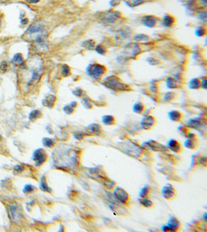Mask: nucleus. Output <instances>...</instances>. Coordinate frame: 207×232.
<instances>
[{"label":"nucleus","mask_w":207,"mask_h":232,"mask_svg":"<svg viewBox=\"0 0 207 232\" xmlns=\"http://www.w3.org/2000/svg\"><path fill=\"white\" fill-rule=\"evenodd\" d=\"M163 197L167 201H171L175 199L178 196L177 191L174 186L171 183H167L164 186L161 190Z\"/></svg>","instance_id":"nucleus-7"},{"label":"nucleus","mask_w":207,"mask_h":232,"mask_svg":"<svg viewBox=\"0 0 207 232\" xmlns=\"http://www.w3.org/2000/svg\"><path fill=\"white\" fill-rule=\"evenodd\" d=\"M62 73L64 76L69 75V74H70V69L68 66L66 65H64L63 66Z\"/></svg>","instance_id":"nucleus-40"},{"label":"nucleus","mask_w":207,"mask_h":232,"mask_svg":"<svg viewBox=\"0 0 207 232\" xmlns=\"http://www.w3.org/2000/svg\"><path fill=\"white\" fill-rule=\"evenodd\" d=\"M156 120L153 116H145L142 119L140 122V125L143 130L146 131H149L152 129L155 125Z\"/></svg>","instance_id":"nucleus-14"},{"label":"nucleus","mask_w":207,"mask_h":232,"mask_svg":"<svg viewBox=\"0 0 207 232\" xmlns=\"http://www.w3.org/2000/svg\"><path fill=\"white\" fill-rule=\"evenodd\" d=\"M39 115V111H38V110H34L31 114L30 117L31 120H33V119H36V118L38 117Z\"/></svg>","instance_id":"nucleus-41"},{"label":"nucleus","mask_w":207,"mask_h":232,"mask_svg":"<svg viewBox=\"0 0 207 232\" xmlns=\"http://www.w3.org/2000/svg\"><path fill=\"white\" fill-rule=\"evenodd\" d=\"M82 45L86 49L92 50L95 48V42L92 39H89L83 42Z\"/></svg>","instance_id":"nucleus-29"},{"label":"nucleus","mask_w":207,"mask_h":232,"mask_svg":"<svg viewBox=\"0 0 207 232\" xmlns=\"http://www.w3.org/2000/svg\"><path fill=\"white\" fill-rule=\"evenodd\" d=\"M113 196L116 201L125 206L129 205L131 202V195L125 189L117 186L113 190Z\"/></svg>","instance_id":"nucleus-5"},{"label":"nucleus","mask_w":207,"mask_h":232,"mask_svg":"<svg viewBox=\"0 0 207 232\" xmlns=\"http://www.w3.org/2000/svg\"><path fill=\"white\" fill-rule=\"evenodd\" d=\"M103 83L107 88L117 92L128 91L132 90L129 85L123 83L117 76H108L104 79Z\"/></svg>","instance_id":"nucleus-3"},{"label":"nucleus","mask_w":207,"mask_h":232,"mask_svg":"<svg viewBox=\"0 0 207 232\" xmlns=\"http://www.w3.org/2000/svg\"><path fill=\"white\" fill-rule=\"evenodd\" d=\"M170 232H180L182 229V223L178 218L172 216L168 220L167 223Z\"/></svg>","instance_id":"nucleus-15"},{"label":"nucleus","mask_w":207,"mask_h":232,"mask_svg":"<svg viewBox=\"0 0 207 232\" xmlns=\"http://www.w3.org/2000/svg\"><path fill=\"white\" fill-rule=\"evenodd\" d=\"M190 88L193 89H197L200 88V80L198 79H192L189 83Z\"/></svg>","instance_id":"nucleus-30"},{"label":"nucleus","mask_w":207,"mask_h":232,"mask_svg":"<svg viewBox=\"0 0 207 232\" xmlns=\"http://www.w3.org/2000/svg\"><path fill=\"white\" fill-rule=\"evenodd\" d=\"M142 145L146 148H149L150 150H152L153 151L157 152H167L169 151L168 147H166L155 140L148 141L145 142Z\"/></svg>","instance_id":"nucleus-12"},{"label":"nucleus","mask_w":207,"mask_h":232,"mask_svg":"<svg viewBox=\"0 0 207 232\" xmlns=\"http://www.w3.org/2000/svg\"><path fill=\"white\" fill-rule=\"evenodd\" d=\"M169 150L176 154H180L183 151V146L179 141L174 139H170L167 143Z\"/></svg>","instance_id":"nucleus-16"},{"label":"nucleus","mask_w":207,"mask_h":232,"mask_svg":"<svg viewBox=\"0 0 207 232\" xmlns=\"http://www.w3.org/2000/svg\"><path fill=\"white\" fill-rule=\"evenodd\" d=\"M150 38L149 36L146 34H137L134 36V40L135 43L146 42L150 40Z\"/></svg>","instance_id":"nucleus-26"},{"label":"nucleus","mask_w":207,"mask_h":232,"mask_svg":"<svg viewBox=\"0 0 207 232\" xmlns=\"http://www.w3.org/2000/svg\"><path fill=\"white\" fill-rule=\"evenodd\" d=\"M161 230L164 232H170L169 227H168V226H167L166 224L162 226V227H161Z\"/></svg>","instance_id":"nucleus-44"},{"label":"nucleus","mask_w":207,"mask_h":232,"mask_svg":"<svg viewBox=\"0 0 207 232\" xmlns=\"http://www.w3.org/2000/svg\"><path fill=\"white\" fill-rule=\"evenodd\" d=\"M28 20L27 19H25L22 21V24H26L28 23Z\"/></svg>","instance_id":"nucleus-48"},{"label":"nucleus","mask_w":207,"mask_h":232,"mask_svg":"<svg viewBox=\"0 0 207 232\" xmlns=\"http://www.w3.org/2000/svg\"><path fill=\"white\" fill-rule=\"evenodd\" d=\"M206 79H202L200 80V87L201 88L206 89Z\"/></svg>","instance_id":"nucleus-43"},{"label":"nucleus","mask_w":207,"mask_h":232,"mask_svg":"<svg viewBox=\"0 0 207 232\" xmlns=\"http://www.w3.org/2000/svg\"><path fill=\"white\" fill-rule=\"evenodd\" d=\"M40 187L44 191L47 192H50L52 191V189L47 185V183L46 182L45 178H41Z\"/></svg>","instance_id":"nucleus-34"},{"label":"nucleus","mask_w":207,"mask_h":232,"mask_svg":"<svg viewBox=\"0 0 207 232\" xmlns=\"http://www.w3.org/2000/svg\"><path fill=\"white\" fill-rule=\"evenodd\" d=\"M168 117L170 120L174 122H180L183 120V116L180 111L173 110L168 113Z\"/></svg>","instance_id":"nucleus-20"},{"label":"nucleus","mask_w":207,"mask_h":232,"mask_svg":"<svg viewBox=\"0 0 207 232\" xmlns=\"http://www.w3.org/2000/svg\"><path fill=\"white\" fill-rule=\"evenodd\" d=\"M88 131L93 135H100L101 133L102 128L98 124H92L88 127Z\"/></svg>","instance_id":"nucleus-22"},{"label":"nucleus","mask_w":207,"mask_h":232,"mask_svg":"<svg viewBox=\"0 0 207 232\" xmlns=\"http://www.w3.org/2000/svg\"><path fill=\"white\" fill-rule=\"evenodd\" d=\"M121 12L119 11L112 10L106 12L101 17L102 21L109 24H112L121 18Z\"/></svg>","instance_id":"nucleus-9"},{"label":"nucleus","mask_w":207,"mask_h":232,"mask_svg":"<svg viewBox=\"0 0 207 232\" xmlns=\"http://www.w3.org/2000/svg\"><path fill=\"white\" fill-rule=\"evenodd\" d=\"M138 201L139 204L145 208L151 209L155 207L154 203L149 198H140Z\"/></svg>","instance_id":"nucleus-21"},{"label":"nucleus","mask_w":207,"mask_h":232,"mask_svg":"<svg viewBox=\"0 0 207 232\" xmlns=\"http://www.w3.org/2000/svg\"><path fill=\"white\" fill-rule=\"evenodd\" d=\"M142 49L137 43H130L124 48L123 50V55L124 57L133 58L135 57L141 53Z\"/></svg>","instance_id":"nucleus-10"},{"label":"nucleus","mask_w":207,"mask_h":232,"mask_svg":"<svg viewBox=\"0 0 207 232\" xmlns=\"http://www.w3.org/2000/svg\"><path fill=\"white\" fill-rule=\"evenodd\" d=\"M161 22L163 26L167 28H170L176 23V19L175 17L171 15V14L167 13L162 18Z\"/></svg>","instance_id":"nucleus-19"},{"label":"nucleus","mask_w":207,"mask_h":232,"mask_svg":"<svg viewBox=\"0 0 207 232\" xmlns=\"http://www.w3.org/2000/svg\"><path fill=\"white\" fill-rule=\"evenodd\" d=\"M13 63L16 65H21L24 63V59L20 54H16L15 55L13 58Z\"/></svg>","instance_id":"nucleus-32"},{"label":"nucleus","mask_w":207,"mask_h":232,"mask_svg":"<svg viewBox=\"0 0 207 232\" xmlns=\"http://www.w3.org/2000/svg\"><path fill=\"white\" fill-rule=\"evenodd\" d=\"M132 31L129 27L124 26L117 31L115 34V40L118 43H123L131 38Z\"/></svg>","instance_id":"nucleus-8"},{"label":"nucleus","mask_w":207,"mask_h":232,"mask_svg":"<svg viewBox=\"0 0 207 232\" xmlns=\"http://www.w3.org/2000/svg\"><path fill=\"white\" fill-rule=\"evenodd\" d=\"M95 50L98 54L100 55H105L107 52V48L101 44L97 45V46H95Z\"/></svg>","instance_id":"nucleus-33"},{"label":"nucleus","mask_w":207,"mask_h":232,"mask_svg":"<svg viewBox=\"0 0 207 232\" xmlns=\"http://www.w3.org/2000/svg\"><path fill=\"white\" fill-rule=\"evenodd\" d=\"M160 21V19L154 15H145L140 19L142 24L149 28H155Z\"/></svg>","instance_id":"nucleus-11"},{"label":"nucleus","mask_w":207,"mask_h":232,"mask_svg":"<svg viewBox=\"0 0 207 232\" xmlns=\"http://www.w3.org/2000/svg\"><path fill=\"white\" fill-rule=\"evenodd\" d=\"M120 150L128 154L131 155L135 157H142L143 151L142 148L134 143L131 142H122L119 144Z\"/></svg>","instance_id":"nucleus-4"},{"label":"nucleus","mask_w":207,"mask_h":232,"mask_svg":"<svg viewBox=\"0 0 207 232\" xmlns=\"http://www.w3.org/2000/svg\"><path fill=\"white\" fill-rule=\"evenodd\" d=\"M23 72L20 74L21 80L27 87H30L39 82L42 75L43 63L40 58L33 57L24 65Z\"/></svg>","instance_id":"nucleus-1"},{"label":"nucleus","mask_w":207,"mask_h":232,"mask_svg":"<svg viewBox=\"0 0 207 232\" xmlns=\"http://www.w3.org/2000/svg\"><path fill=\"white\" fill-rule=\"evenodd\" d=\"M26 35L27 38L34 41L41 48L45 49L47 45L45 39L47 32L45 29V25L41 21H36L31 25L27 29Z\"/></svg>","instance_id":"nucleus-2"},{"label":"nucleus","mask_w":207,"mask_h":232,"mask_svg":"<svg viewBox=\"0 0 207 232\" xmlns=\"http://www.w3.org/2000/svg\"><path fill=\"white\" fill-rule=\"evenodd\" d=\"M198 17L200 20L205 22H206V19H207L206 10L205 9V11H200L199 12H198Z\"/></svg>","instance_id":"nucleus-37"},{"label":"nucleus","mask_w":207,"mask_h":232,"mask_svg":"<svg viewBox=\"0 0 207 232\" xmlns=\"http://www.w3.org/2000/svg\"><path fill=\"white\" fill-rule=\"evenodd\" d=\"M166 85L168 88L170 89L177 88L179 86V82L176 79L170 77L167 79Z\"/></svg>","instance_id":"nucleus-27"},{"label":"nucleus","mask_w":207,"mask_h":232,"mask_svg":"<svg viewBox=\"0 0 207 232\" xmlns=\"http://www.w3.org/2000/svg\"><path fill=\"white\" fill-rule=\"evenodd\" d=\"M43 142H44V145L47 147H52L53 144V141L52 139H49V138H44Z\"/></svg>","instance_id":"nucleus-39"},{"label":"nucleus","mask_w":207,"mask_h":232,"mask_svg":"<svg viewBox=\"0 0 207 232\" xmlns=\"http://www.w3.org/2000/svg\"><path fill=\"white\" fill-rule=\"evenodd\" d=\"M34 187L33 186L30 184H27L25 186L23 191L25 193H30L34 190Z\"/></svg>","instance_id":"nucleus-38"},{"label":"nucleus","mask_w":207,"mask_h":232,"mask_svg":"<svg viewBox=\"0 0 207 232\" xmlns=\"http://www.w3.org/2000/svg\"><path fill=\"white\" fill-rule=\"evenodd\" d=\"M7 64L6 63H2V65L1 66V69L2 71H5V70H6V68H7Z\"/></svg>","instance_id":"nucleus-47"},{"label":"nucleus","mask_w":207,"mask_h":232,"mask_svg":"<svg viewBox=\"0 0 207 232\" xmlns=\"http://www.w3.org/2000/svg\"><path fill=\"white\" fill-rule=\"evenodd\" d=\"M176 97V94L175 93L172 92H169L167 93L166 94H165L164 100L166 102H170L174 100Z\"/></svg>","instance_id":"nucleus-36"},{"label":"nucleus","mask_w":207,"mask_h":232,"mask_svg":"<svg viewBox=\"0 0 207 232\" xmlns=\"http://www.w3.org/2000/svg\"><path fill=\"white\" fill-rule=\"evenodd\" d=\"M64 111H65V113H67V114H70V113H72V111H73V109H72V107H70L68 106H66L64 107Z\"/></svg>","instance_id":"nucleus-45"},{"label":"nucleus","mask_w":207,"mask_h":232,"mask_svg":"<svg viewBox=\"0 0 207 232\" xmlns=\"http://www.w3.org/2000/svg\"><path fill=\"white\" fill-rule=\"evenodd\" d=\"M101 121L104 125H107V126H113V125H115L117 122L115 117L111 115H106V116H103Z\"/></svg>","instance_id":"nucleus-24"},{"label":"nucleus","mask_w":207,"mask_h":232,"mask_svg":"<svg viewBox=\"0 0 207 232\" xmlns=\"http://www.w3.org/2000/svg\"><path fill=\"white\" fill-rule=\"evenodd\" d=\"M152 191V188L149 185H146L140 189L139 196L140 198H149Z\"/></svg>","instance_id":"nucleus-23"},{"label":"nucleus","mask_w":207,"mask_h":232,"mask_svg":"<svg viewBox=\"0 0 207 232\" xmlns=\"http://www.w3.org/2000/svg\"><path fill=\"white\" fill-rule=\"evenodd\" d=\"M106 68L99 63H94L89 65L87 71L89 75L95 79H100L106 72Z\"/></svg>","instance_id":"nucleus-6"},{"label":"nucleus","mask_w":207,"mask_h":232,"mask_svg":"<svg viewBox=\"0 0 207 232\" xmlns=\"http://www.w3.org/2000/svg\"><path fill=\"white\" fill-rule=\"evenodd\" d=\"M23 169H24V168L22 166H21L20 165H18L15 169V171H16V173H20L21 171H22L23 170Z\"/></svg>","instance_id":"nucleus-46"},{"label":"nucleus","mask_w":207,"mask_h":232,"mask_svg":"<svg viewBox=\"0 0 207 232\" xmlns=\"http://www.w3.org/2000/svg\"><path fill=\"white\" fill-rule=\"evenodd\" d=\"M145 106L142 102H137L133 107V110L137 114H143L145 111Z\"/></svg>","instance_id":"nucleus-25"},{"label":"nucleus","mask_w":207,"mask_h":232,"mask_svg":"<svg viewBox=\"0 0 207 232\" xmlns=\"http://www.w3.org/2000/svg\"><path fill=\"white\" fill-rule=\"evenodd\" d=\"M47 158L45 152L42 148L36 150L33 153V160L35 161L36 165H40L44 163Z\"/></svg>","instance_id":"nucleus-17"},{"label":"nucleus","mask_w":207,"mask_h":232,"mask_svg":"<svg viewBox=\"0 0 207 232\" xmlns=\"http://www.w3.org/2000/svg\"><path fill=\"white\" fill-rule=\"evenodd\" d=\"M190 124H191V125L194 128H200L202 126V120H201L200 119H195L190 121Z\"/></svg>","instance_id":"nucleus-35"},{"label":"nucleus","mask_w":207,"mask_h":232,"mask_svg":"<svg viewBox=\"0 0 207 232\" xmlns=\"http://www.w3.org/2000/svg\"><path fill=\"white\" fill-rule=\"evenodd\" d=\"M184 145L185 148L190 150H197L200 145V141L197 137L193 138H188L185 141Z\"/></svg>","instance_id":"nucleus-18"},{"label":"nucleus","mask_w":207,"mask_h":232,"mask_svg":"<svg viewBox=\"0 0 207 232\" xmlns=\"http://www.w3.org/2000/svg\"><path fill=\"white\" fill-rule=\"evenodd\" d=\"M111 210L119 216H126L129 215V210L125 207V206L117 201V202H112L109 205Z\"/></svg>","instance_id":"nucleus-13"},{"label":"nucleus","mask_w":207,"mask_h":232,"mask_svg":"<svg viewBox=\"0 0 207 232\" xmlns=\"http://www.w3.org/2000/svg\"><path fill=\"white\" fill-rule=\"evenodd\" d=\"M207 33V29L204 26H199L196 28L195 31V34L197 37H204L206 35Z\"/></svg>","instance_id":"nucleus-31"},{"label":"nucleus","mask_w":207,"mask_h":232,"mask_svg":"<svg viewBox=\"0 0 207 232\" xmlns=\"http://www.w3.org/2000/svg\"><path fill=\"white\" fill-rule=\"evenodd\" d=\"M10 215L11 219L14 221H16L18 217H19V212L18 211L17 206L14 205L11 206L10 208Z\"/></svg>","instance_id":"nucleus-28"},{"label":"nucleus","mask_w":207,"mask_h":232,"mask_svg":"<svg viewBox=\"0 0 207 232\" xmlns=\"http://www.w3.org/2000/svg\"><path fill=\"white\" fill-rule=\"evenodd\" d=\"M130 2L132 3V7L138 6V5H139L142 4V3H144V2L142 1H134Z\"/></svg>","instance_id":"nucleus-42"},{"label":"nucleus","mask_w":207,"mask_h":232,"mask_svg":"<svg viewBox=\"0 0 207 232\" xmlns=\"http://www.w3.org/2000/svg\"><path fill=\"white\" fill-rule=\"evenodd\" d=\"M1 18H0V26H1Z\"/></svg>","instance_id":"nucleus-49"}]
</instances>
